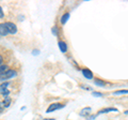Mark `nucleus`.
Masks as SVG:
<instances>
[{"label": "nucleus", "mask_w": 128, "mask_h": 120, "mask_svg": "<svg viewBox=\"0 0 128 120\" xmlns=\"http://www.w3.org/2000/svg\"><path fill=\"white\" fill-rule=\"evenodd\" d=\"M16 76V72L14 70H8L4 74L0 75V81H6V79L13 78Z\"/></svg>", "instance_id": "1"}, {"label": "nucleus", "mask_w": 128, "mask_h": 120, "mask_svg": "<svg viewBox=\"0 0 128 120\" xmlns=\"http://www.w3.org/2000/svg\"><path fill=\"white\" fill-rule=\"evenodd\" d=\"M65 106V104H61V103H54V104H50L49 107L47 108V113H51V111H54L57 109H61Z\"/></svg>", "instance_id": "2"}, {"label": "nucleus", "mask_w": 128, "mask_h": 120, "mask_svg": "<svg viewBox=\"0 0 128 120\" xmlns=\"http://www.w3.org/2000/svg\"><path fill=\"white\" fill-rule=\"evenodd\" d=\"M6 27V29L8 31H9V33H12V34H14L17 32V28H16V25L13 23H10V22H8L4 24Z\"/></svg>", "instance_id": "3"}, {"label": "nucleus", "mask_w": 128, "mask_h": 120, "mask_svg": "<svg viewBox=\"0 0 128 120\" xmlns=\"http://www.w3.org/2000/svg\"><path fill=\"white\" fill-rule=\"evenodd\" d=\"M82 74H83V76H84L86 78H88V79H92L93 78V73L89 70V69H82Z\"/></svg>", "instance_id": "4"}, {"label": "nucleus", "mask_w": 128, "mask_h": 120, "mask_svg": "<svg viewBox=\"0 0 128 120\" xmlns=\"http://www.w3.org/2000/svg\"><path fill=\"white\" fill-rule=\"evenodd\" d=\"M91 110H92L91 107H84V108L81 109V111H80V115L82 117H86V116H89L91 114Z\"/></svg>", "instance_id": "5"}, {"label": "nucleus", "mask_w": 128, "mask_h": 120, "mask_svg": "<svg viewBox=\"0 0 128 120\" xmlns=\"http://www.w3.org/2000/svg\"><path fill=\"white\" fill-rule=\"evenodd\" d=\"M8 33H9V31H8L6 25L4 24H0V35L4 37V35H6Z\"/></svg>", "instance_id": "6"}, {"label": "nucleus", "mask_w": 128, "mask_h": 120, "mask_svg": "<svg viewBox=\"0 0 128 120\" xmlns=\"http://www.w3.org/2000/svg\"><path fill=\"white\" fill-rule=\"evenodd\" d=\"M109 111H115V113H116L118 109H116V108H113V107H109V108H104V109H102V110H99L96 116L102 115V114H106V113H109Z\"/></svg>", "instance_id": "7"}, {"label": "nucleus", "mask_w": 128, "mask_h": 120, "mask_svg": "<svg viewBox=\"0 0 128 120\" xmlns=\"http://www.w3.org/2000/svg\"><path fill=\"white\" fill-rule=\"evenodd\" d=\"M59 47H60V49H61L62 53H66V50H67V45H66L65 42L60 41V42H59Z\"/></svg>", "instance_id": "8"}, {"label": "nucleus", "mask_w": 128, "mask_h": 120, "mask_svg": "<svg viewBox=\"0 0 128 120\" xmlns=\"http://www.w3.org/2000/svg\"><path fill=\"white\" fill-rule=\"evenodd\" d=\"M70 16V13H65V14H64L63 16H62V18H61V23L63 24V25H64V24H66V22L68 21Z\"/></svg>", "instance_id": "9"}, {"label": "nucleus", "mask_w": 128, "mask_h": 120, "mask_svg": "<svg viewBox=\"0 0 128 120\" xmlns=\"http://www.w3.org/2000/svg\"><path fill=\"white\" fill-rule=\"evenodd\" d=\"M95 85L96 86H99V87H105L106 86V83L100 81V79H96V81H95Z\"/></svg>", "instance_id": "10"}, {"label": "nucleus", "mask_w": 128, "mask_h": 120, "mask_svg": "<svg viewBox=\"0 0 128 120\" xmlns=\"http://www.w3.org/2000/svg\"><path fill=\"white\" fill-rule=\"evenodd\" d=\"M8 70H9V68H8V66H0V75L4 74Z\"/></svg>", "instance_id": "11"}, {"label": "nucleus", "mask_w": 128, "mask_h": 120, "mask_svg": "<svg viewBox=\"0 0 128 120\" xmlns=\"http://www.w3.org/2000/svg\"><path fill=\"white\" fill-rule=\"evenodd\" d=\"M8 86H9V83H4V84H2V85L0 86V91H1V92H4L6 90H8V89H6Z\"/></svg>", "instance_id": "12"}, {"label": "nucleus", "mask_w": 128, "mask_h": 120, "mask_svg": "<svg viewBox=\"0 0 128 120\" xmlns=\"http://www.w3.org/2000/svg\"><path fill=\"white\" fill-rule=\"evenodd\" d=\"M128 93V90H118V91H115L114 95H118V94H127Z\"/></svg>", "instance_id": "13"}, {"label": "nucleus", "mask_w": 128, "mask_h": 120, "mask_svg": "<svg viewBox=\"0 0 128 120\" xmlns=\"http://www.w3.org/2000/svg\"><path fill=\"white\" fill-rule=\"evenodd\" d=\"M92 94H93L94 97H102V92H96V91H93Z\"/></svg>", "instance_id": "14"}, {"label": "nucleus", "mask_w": 128, "mask_h": 120, "mask_svg": "<svg viewBox=\"0 0 128 120\" xmlns=\"http://www.w3.org/2000/svg\"><path fill=\"white\" fill-rule=\"evenodd\" d=\"M58 32H59V31H58V28H57V27H54V28H52V33L56 34V35H58Z\"/></svg>", "instance_id": "15"}, {"label": "nucleus", "mask_w": 128, "mask_h": 120, "mask_svg": "<svg viewBox=\"0 0 128 120\" xmlns=\"http://www.w3.org/2000/svg\"><path fill=\"white\" fill-rule=\"evenodd\" d=\"M3 17V11L1 9V7H0V18H2Z\"/></svg>", "instance_id": "16"}, {"label": "nucleus", "mask_w": 128, "mask_h": 120, "mask_svg": "<svg viewBox=\"0 0 128 120\" xmlns=\"http://www.w3.org/2000/svg\"><path fill=\"white\" fill-rule=\"evenodd\" d=\"M2 108H3V103H0V111H2Z\"/></svg>", "instance_id": "17"}, {"label": "nucleus", "mask_w": 128, "mask_h": 120, "mask_svg": "<svg viewBox=\"0 0 128 120\" xmlns=\"http://www.w3.org/2000/svg\"><path fill=\"white\" fill-rule=\"evenodd\" d=\"M38 53H40V51H38V50H34V51H33V55H38Z\"/></svg>", "instance_id": "18"}, {"label": "nucleus", "mask_w": 128, "mask_h": 120, "mask_svg": "<svg viewBox=\"0 0 128 120\" xmlns=\"http://www.w3.org/2000/svg\"><path fill=\"white\" fill-rule=\"evenodd\" d=\"M124 114H125V115H128V110H125V111H124Z\"/></svg>", "instance_id": "19"}, {"label": "nucleus", "mask_w": 128, "mask_h": 120, "mask_svg": "<svg viewBox=\"0 0 128 120\" xmlns=\"http://www.w3.org/2000/svg\"><path fill=\"white\" fill-rule=\"evenodd\" d=\"M1 62H2V57L0 56V63H1Z\"/></svg>", "instance_id": "20"}, {"label": "nucleus", "mask_w": 128, "mask_h": 120, "mask_svg": "<svg viewBox=\"0 0 128 120\" xmlns=\"http://www.w3.org/2000/svg\"><path fill=\"white\" fill-rule=\"evenodd\" d=\"M44 120H54V119H52V118H50V119H44Z\"/></svg>", "instance_id": "21"}]
</instances>
